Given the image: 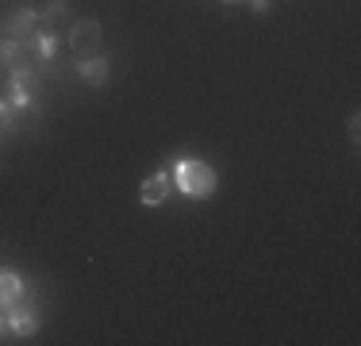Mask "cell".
Listing matches in <instances>:
<instances>
[{"label": "cell", "instance_id": "obj_5", "mask_svg": "<svg viewBox=\"0 0 361 346\" xmlns=\"http://www.w3.org/2000/svg\"><path fill=\"white\" fill-rule=\"evenodd\" d=\"M70 28H73V8L62 4V0H54L47 12H39V35H50V39H58V35L70 31Z\"/></svg>", "mask_w": 361, "mask_h": 346}, {"label": "cell", "instance_id": "obj_15", "mask_svg": "<svg viewBox=\"0 0 361 346\" xmlns=\"http://www.w3.org/2000/svg\"><path fill=\"white\" fill-rule=\"evenodd\" d=\"M223 4H246V0H223Z\"/></svg>", "mask_w": 361, "mask_h": 346}, {"label": "cell", "instance_id": "obj_14", "mask_svg": "<svg viewBox=\"0 0 361 346\" xmlns=\"http://www.w3.org/2000/svg\"><path fill=\"white\" fill-rule=\"evenodd\" d=\"M246 4H250L254 12H265V8H269V0H246Z\"/></svg>", "mask_w": 361, "mask_h": 346}, {"label": "cell", "instance_id": "obj_13", "mask_svg": "<svg viewBox=\"0 0 361 346\" xmlns=\"http://www.w3.org/2000/svg\"><path fill=\"white\" fill-rule=\"evenodd\" d=\"M12 327H8V308H0V335H8Z\"/></svg>", "mask_w": 361, "mask_h": 346}, {"label": "cell", "instance_id": "obj_1", "mask_svg": "<svg viewBox=\"0 0 361 346\" xmlns=\"http://www.w3.org/2000/svg\"><path fill=\"white\" fill-rule=\"evenodd\" d=\"M173 177H177V189H180L185 196H192V201H208V196H216V189H219L216 169H212L208 162H200V158L177 162Z\"/></svg>", "mask_w": 361, "mask_h": 346}, {"label": "cell", "instance_id": "obj_10", "mask_svg": "<svg viewBox=\"0 0 361 346\" xmlns=\"http://www.w3.org/2000/svg\"><path fill=\"white\" fill-rule=\"evenodd\" d=\"M77 73H81L85 85H104V81H108V58H104V54L81 58V62H77Z\"/></svg>", "mask_w": 361, "mask_h": 346}, {"label": "cell", "instance_id": "obj_4", "mask_svg": "<svg viewBox=\"0 0 361 346\" xmlns=\"http://www.w3.org/2000/svg\"><path fill=\"white\" fill-rule=\"evenodd\" d=\"M4 35H8V42H35L39 39V12H12L4 20Z\"/></svg>", "mask_w": 361, "mask_h": 346}, {"label": "cell", "instance_id": "obj_6", "mask_svg": "<svg viewBox=\"0 0 361 346\" xmlns=\"http://www.w3.org/2000/svg\"><path fill=\"white\" fill-rule=\"evenodd\" d=\"M8 327H12V335H35L39 331V308L31 300H12L8 304Z\"/></svg>", "mask_w": 361, "mask_h": 346}, {"label": "cell", "instance_id": "obj_12", "mask_svg": "<svg viewBox=\"0 0 361 346\" xmlns=\"http://www.w3.org/2000/svg\"><path fill=\"white\" fill-rule=\"evenodd\" d=\"M357 124H361V119H357V116H350V143H354V146H357V135H361V127H357Z\"/></svg>", "mask_w": 361, "mask_h": 346}, {"label": "cell", "instance_id": "obj_8", "mask_svg": "<svg viewBox=\"0 0 361 346\" xmlns=\"http://www.w3.org/2000/svg\"><path fill=\"white\" fill-rule=\"evenodd\" d=\"M169 196V173L166 169H154L150 177L142 181V189H139V201L146 204V208H158L161 201Z\"/></svg>", "mask_w": 361, "mask_h": 346}, {"label": "cell", "instance_id": "obj_9", "mask_svg": "<svg viewBox=\"0 0 361 346\" xmlns=\"http://www.w3.org/2000/svg\"><path fill=\"white\" fill-rule=\"evenodd\" d=\"M39 89H42V77L35 73V69H16V73H12V93H8V97H16V100H35Z\"/></svg>", "mask_w": 361, "mask_h": 346}, {"label": "cell", "instance_id": "obj_11", "mask_svg": "<svg viewBox=\"0 0 361 346\" xmlns=\"http://www.w3.org/2000/svg\"><path fill=\"white\" fill-rule=\"evenodd\" d=\"M20 297H23V277L16 270H0V308H8Z\"/></svg>", "mask_w": 361, "mask_h": 346}, {"label": "cell", "instance_id": "obj_3", "mask_svg": "<svg viewBox=\"0 0 361 346\" xmlns=\"http://www.w3.org/2000/svg\"><path fill=\"white\" fill-rule=\"evenodd\" d=\"M35 116H39L35 100H16V97L0 100V131H20V127H27Z\"/></svg>", "mask_w": 361, "mask_h": 346}, {"label": "cell", "instance_id": "obj_2", "mask_svg": "<svg viewBox=\"0 0 361 346\" xmlns=\"http://www.w3.org/2000/svg\"><path fill=\"white\" fill-rule=\"evenodd\" d=\"M66 35H70V50L77 58H92L104 47V28H100L97 20H73V28Z\"/></svg>", "mask_w": 361, "mask_h": 346}, {"label": "cell", "instance_id": "obj_7", "mask_svg": "<svg viewBox=\"0 0 361 346\" xmlns=\"http://www.w3.org/2000/svg\"><path fill=\"white\" fill-rule=\"evenodd\" d=\"M0 62H4L8 69H35L39 54H35V42H4L0 47Z\"/></svg>", "mask_w": 361, "mask_h": 346}]
</instances>
